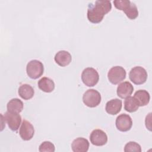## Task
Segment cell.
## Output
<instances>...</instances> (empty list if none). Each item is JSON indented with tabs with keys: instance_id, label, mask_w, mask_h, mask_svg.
<instances>
[{
	"instance_id": "11",
	"label": "cell",
	"mask_w": 152,
	"mask_h": 152,
	"mask_svg": "<svg viewBox=\"0 0 152 152\" xmlns=\"http://www.w3.org/2000/svg\"><path fill=\"white\" fill-rule=\"evenodd\" d=\"M19 134L22 140L24 141L30 140L34 134V128L33 125L29 121L24 119L20 128Z\"/></svg>"
},
{
	"instance_id": "3",
	"label": "cell",
	"mask_w": 152,
	"mask_h": 152,
	"mask_svg": "<svg viewBox=\"0 0 152 152\" xmlns=\"http://www.w3.org/2000/svg\"><path fill=\"white\" fill-rule=\"evenodd\" d=\"M27 75L31 79L40 77L44 72L43 64L39 60L33 59L28 62L26 66Z\"/></svg>"
},
{
	"instance_id": "2",
	"label": "cell",
	"mask_w": 152,
	"mask_h": 152,
	"mask_svg": "<svg viewBox=\"0 0 152 152\" xmlns=\"http://www.w3.org/2000/svg\"><path fill=\"white\" fill-rule=\"evenodd\" d=\"M113 4L117 9L123 11L130 20H134L138 15L136 5L129 0H115Z\"/></svg>"
},
{
	"instance_id": "8",
	"label": "cell",
	"mask_w": 152,
	"mask_h": 152,
	"mask_svg": "<svg viewBox=\"0 0 152 152\" xmlns=\"http://www.w3.org/2000/svg\"><path fill=\"white\" fill-rule=\"evenodd\" d=\"M115 125L116 128L121 132H126L131 128L132 121L129 115L122 113L119 115L116 119Z\"/></svg>"
},
{
	"instance_id": "7",
	"label": "cell",
	"mask_w": 152,
	"mask_h": 152,
	"mask_svg": "<svg viewBox=\"0 0 152 152\" xmlns=\"http://www.w3.org/2000/svg\"><path fill=\"white\" fill-rule=\"evenodd\" d=\"M109 81L113 84H118L126 78V71L121 66L112 67L107 72Z\"/></svg>"
},
{
	"instance_id": "5",
	"label": "cell",
	"mask_w": 152,
	"mask_h": 152,
	"mask_svg": "<svg viewBox=\"0 0 152 152\" xmlns=\"http://www.w3.org/2000/svg\"><path fill=\"white\" fill-rule=\"evenodd\" d=\"M102 97L100 93L95 89L87 90L83 96V102L89 107H95L101 102Z\"/></svg>"
},
{
	"instance_id": "16",
	"label": "cell",
	"mask_w": 152,
	"mask_h": 152,
	"mask_svg": "<svg viewBox=\"0 0 152 152\" xmlns=\"http://www.w3.org/2000/svg\"><path fill=\"white\" fill-rule=\"evenodd\" d=\"M134 98L139 106H144L148 104L150 99L149 93L145 90H139L134 93Z\"/></svg>"
},
{
	"instance_id": "14",
	"label": "cell",
	"mask_w": 152,
	"mask_h": 152,
	"mask_svg": "<svg viewBox=\"0 0 152 152\" xmlns=\"http://www.w3.org/2000/svg\"><path fill=\"white\" fill-rule=\"evenodd\" d=\"M88 148V141L83 137L75 138L71 144V148L74 152H87Z\"/></svg>"
},
{
	"instance_id": "18",
	"label": "cell",
	"mask_w": 152,
	"mask_h": 152,
	"mask_svg": "<svg viewBox=\"0 0 152 152\" xmlns=\"http://www.w3.org/2000/svg\"><path fill=\"white\" fill-rule=\"evenodd\" d=\"M18 93L23 99L27 100L34 96V90L30 85L24 84L20 86L18 88Z\"/></svg>"
},
{
	"instance_id": "17",
	"label": "cell",
	"mask_w": 152,
	"mask_h": 152,
	"mask_svg": "<svg viewBox=\"0 0 152 152\" xmlns=\"http://www.w3.org/2000/svg\"><path fill=\"white\" fill-rule=\"evenodd\" d=\"M37 85L39 88L45 93H50L53 91L55 86L54 81L52 79L46 77L40 78L38 81Z\"/></svg>"
},
{
	"instance_id": "21",
	"label": "cell",
	"mask_w": 152,
	"mask_h": 152,
	"mask_svg": "<svg viewBox=\"0 0 152 152\" xmlns=\"http://www.w3.org/2000/svg\"><path fill=\"white\" fill-rule=\"evenodd\" d=\"M124 151L125 152H141V147L140 144L135 141H129L127 142L124 147Z\"/></svg>"
},
{
	"instance_id": "10",
	"label": "cell",
	"mask_w": 152,
	"mask_h": 152,
	"mask_svg": "<svg viewBox=\"0 0 152 152\" xmlns=\"http://www.w3.org/2000/svg\"><path fill=\"white\" fill-rule=\"evenodd\" d=\"M90 140L93 145L96 146H102L107 143V136L103 130L96 129L91 132Z\"/></svg>"
},
{
	"instance_id": "20",
	"label": "cell",
	"mask_w": 152,
	"mask_h": 152,
	"mask_svg": "<svg viewBox=\"0 0 152 152\" xmlns=\"http://www.w3.org/2000/svg\"><path fill=\"white\" fill-rule=\"evenodd\" d=\"M139 106L134 97L128 96L125 98L124 101V109L126 111L132 113L138 109Z\"/></svg>"
},
{
	"instance_id": "12",
	"label": "cell",
	"mask_w": 152,
	"mask_h": 152,
	"mask_svg": "<svg viewBox=\"0 0 152 152\" xmlns=\"http://www.w3.org/2000/svg\"><path fill=\"white\" fill-rule=\"evenodd\" d=\"M54 60L60 66L64 67L68 65L71 61L72 56L69 52L66 50H59L55 55Z\"/></svg>"
},
{
	"instance_id": "19",
	"label": "cell",
	"mask_w": 152,
	"mask_h": 152,
	"mask_svg": "<svg viewBox=\"0 0 152 152\" xmlns=\"http://www.w3.org/2000/svg\"><path fill=\"white\" fill-rule=\"evenodd\" d=\"M23 103L18 98L11 99L7 103V111L12 113H20L23 109Z\"/></svg>"
},
{
	"instance_id": "9",
	"label": "cell",
	"mask_w": 152,
	"mask_h": 152,
	"mask_svg": "<svg viewBox=\"0 0 152 152\" xmlns=\"http://www.w3.org/2000/svg\"><path fill=\"white\" fill-rule=\"evenodd\" d=\"M4 119L10 129L13 131L18 130L21 122V117L19 113H12L8 111L5 112Z\"/></svg>"
},
{
	"instance_id": "1",
	"label": "cell",
	"mask_w": 152,
	"mask_h": 152,
	"mask_svg": "<svg viewBox=\"0 0 152 152\" xmlns=\"http://www.w3.org/2000/svg\"><path fill=\"white\" fill-rule=\"evenodd\" d=\"M111 9L112 4L110 1L97 0L94 4L89 3L87 9V18L92 23H99Z\"/></svg>"
},
{
	"instance_id": "22",
	"label": "cell",
	"mask_w": 152,
	"mask_h": 152,
	"mask_svg": "<svg viewBox=\"0 0 152 152\" xmlns=\"http://www.w3.org/2000/svg\"><path fill=\"white\" fill-rule=\"evenodd\" d=\"M55 147L54 144L49 141H43L39 147V151L40 152H54Z\"/></svg>"
},
{
	"instance_id": "6",
	"label": "cell",
	"mask_w": 152,
	"mask_h": 152,
	"mask_svg": "<svg viewBox=\"0 0 152 152\" xmlns=\"http://www.w3.org/2000/svg\"><path fill=\"white\" fill-rule=\"evenodd\" d=\"M147 77V72L143 67L140 66L132 68L129 73L130 80L136 85H140L145 83Z\"/></svg>"
},
{
	"instance_id": "15",
	"label": "cell",
	"mask_w": 152,
	"mask_h": 152,
	"mask_svg": "<svg viewBox=\"0 0 152 152\" xmlns=\"http://www.w3.org/2000/svg\"><path fill=\"white\" fill-rule=\"evenodd\" d=\"M122 100L119 99H113L108 101L105 106L106 112L110 115L118 114L122 109Z\"/></svg>"
},
{
	"instance_id": "13",
	"label": "cell",
	"mask_w": 152,
	"mask_h": 152,
	"mask_svg": "<svg viewBox=\"0 0 152 152\" xmlns=\"http://www.w3.org/2000/svg\"><path fill=\"white\" fill-rule=\"evenodd\" d=\"M134 91V87L129 81H124L120 83L116 90L117 95L121 99H125L130 96Z\"/></svg>"
},
{
	"instance_id": "4",
	"label": "cell",
	"mask_w": 152,
	"mask_h": 152,
	"mask_svg": "<svg viewBox=\"0 0 152 152\" xmlns=\"http://www.w3.org/2000/svg\"><path fill=\"white\" fill-rule=\"evenodd\" d=\"M83 83L88 87L94 86L99 80V75L96 69L92 67L85 68L81 74Z\"/></svg>"
}]
</instances>
